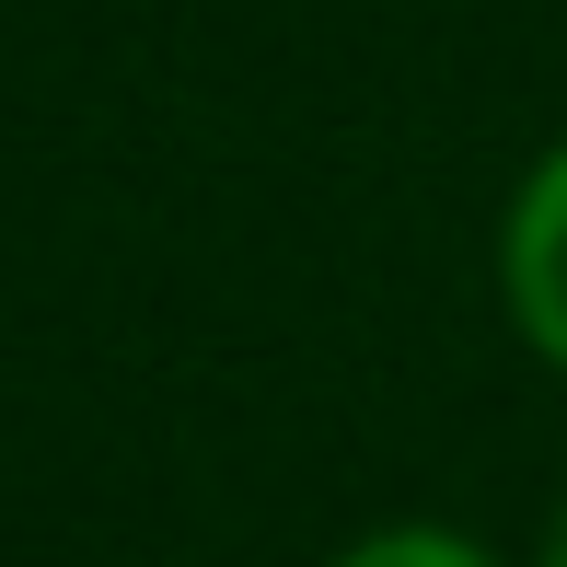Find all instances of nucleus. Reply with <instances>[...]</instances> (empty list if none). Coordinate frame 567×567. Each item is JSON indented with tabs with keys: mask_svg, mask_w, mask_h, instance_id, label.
Segmentation results:
<instances>
[{
	"mask_svg": "<svg viewBox=\"0 0 567 567\" xmlns=\"http://www.w3.org/2000/svg\"><path fill=\"white\" fill-rule=\"evenodd\" d=\"M498 267H509V313H522V337L567 371V151H545V163H533L522 209H509Z\"/></svg>",
	"mask_w": 567,
	"mask_h": 567,
	"instance_id": "f257e3e1",
	"label": "nucleus"
},
{
	"mask_svg": "<svg viewBox=\"0 0 567 567\" xmlns=\"http://www.w3.org/2000/svg\"><path fill=\"white\" fill-rule=\"evenodd\" d=\"M545 567H567V509H556V533H545Z\"/></svg>",
	"mask_w": 567,
	"mask_h": 567,
	"instance_id": "7ed1b4c3",
	"label": "nucleus"
},
{
	"mask_svg": "<svg viewBox=\"0 0 567 567\" xmlns=\"http://www.w3.org/2000/svg\"><path fill=\"white\" fill-rule=\"evenodd\" d=\"M337 567H498V556L463 545V533H441V522H405V533H371V545H348Z\"/></svg>",
	"mask_w": 567,
	"mask_h": 567,
	"instance_id": "f03ea898",
	"label": "nucleus"
}]
</instances>
